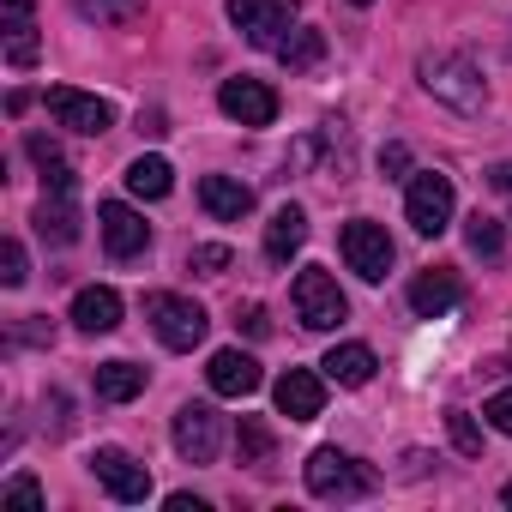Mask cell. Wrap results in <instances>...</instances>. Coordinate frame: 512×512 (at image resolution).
I'll list each match as a JSON object with an SVG mask.
<instances>
[{"instance_id": "cell-1", "label": "cell", "mask_w": 512, "mask_h": 512, "mask_svg": "<svg viewBox=\"0 0 512 512\" xmlns=\"http://www.w3.org/2000/svg\"><path fill=\"white\" fill-rule=\"evenodd\" d=\"M416 73H422V91H428V97H440L446 109H458V115H482L488 85H482L476 61H464V55H422V61H416Z\"/></svg>"}, {"instance_id": "cell-2", "label": "cell", "mask_w": 512, "mask_h": 512, "mask_svg": "<svg viewBox=\"0 0 512 512\" xmlns=\"http://www.w3.org/2000/svg\"><path fill=\"white\" fill-rule=\"evenodd\" d=\"M308 494L314 500H362V494H374V470L338 446H320L308 458Z\"/></svg>"}, {"instance_id": "cell-3", "label": "cell", "mask_w": 512, "mask_h": 512, "mask_svg": "<svg viewBox=\"0 0 512 512\" xmlns=\"http://www.w3.org/2000/svg\"><path fill=\"white\" fill-rule=\"evenodd\" d=\"M452 211H458L452 175H440V169H422V175H410L404 217H410V229H416V235H440V229L452 223Z\"/></svg>"}, {"instance_id": "cell-4", "label": "cell", "mask_w": 512, "mask_h": 512, "mask_svg": "<svg viewBox=\"0 0 512 512\" xmlns=\"http://www.w3.org/2000/svg\"><path fill=\"white\" fill-rule=\"evenodd\" d=\"M73 193H79V181H73V169L67 163H49L43 169V205H37V235L43 241H79V211H73Z\"/></svg>"}, {"instance_id": "cell-5", "label": "cell", "mask_w": 512, "mask_h": 512, "mask_svg": "<svg viewBox=\"0 0 512 512\" xmlns=\"http://www.w3.org/2000/svg\"><path fill=\"white\" fill-rule=\"evenodd\" d=\"M296 314H302L308 332H332V326H344L350 302H344V290H338V278H332L326 266H302V272H296Z\"/></svg>"}, {"instance_id": "cell-6", "label": "cell", "mask_w": 512, "mask_h": 512, "mask_svg": "<svg viewBox=\"0 0 512 512\" xmlns=\"http://www.w3.org/2000/svg\"><path fill=\"white\" fill-rule=\"evenodd\" d=\"M145 320H151V332H157L169 350H193V344H205V326H211L199 302H187V296H169V290L145 296Z\"/></svg>"}, {"instance_id": "cell-7", "label": "cell", "mask_w": 512, "mask_h": 512, "mask_svg": "<svg viewBox=\"0 0 512 512\" xmlns=\"http://www.w3.org/2000/svg\"><path fill=\"white\" fill-rule=\"evenodd\" d=\"M338 247H344V260H350V272L362 284H380L392 272V235L380 223H368V217H350L344 235H338Z\"/></svg>"}, {"instance_id": "cell-8", "label": "cell", "mask_w": 512, "mask_h": 512, "mask_svg": "<svg viewBox=\"0 0 512 512\" xmlns=\"http://www.w3.org/2000/svg\"><path fill=\"white\" fill-rule=\"evenodd\" d=\"M296 13H302L296 0H229V25L247 31V43H260V49H278Z\"/></svg>"}, {"instance_id": "cell-9", "label": "cell", "mask_w": 512, "mask_h": 512, "mask_svg": "<svg viewBox=\"0 0 512 512\" xmlns=\"http://www.w3.org/2000/svg\"><path fill=\"white\" fill-rule=\"evenodd\" d=\"M91 470H97V482L109 488V500H121V506H145V500H151V470H145L133 452L97 446V452H91Z\"/></svg>"}, {"instance_id": "cell-10", "label": "cell", "mask_w": 512, "mask_h": 512, "mask_svg": "<svg viewBox=\"0 0 512 512\" xmlns=\"http://www.w3.org/2000/svg\"><path fill=\"white\" fill-rule=\"evenodd\" d=\"M169 434H175V452H181L187 464H211L217 446H223V416H217L211 404H181Z\"/></svg>"}, {"instance_id": "cell-11", "label": "cell", "mask_w": 512, "mask_h": 512, "mask_svg": "<svg viewBox=\"0 0 512 512\" xmlns=\"http://www.w3.org/2000/svg\"><path fill=\"white\" fill-rule=\"evenodd\" d=\"M217 109H223L229 121H241V127H272V121H278V91H272L266 79H223Z\"/></svg>"}, {"instance_id": "cell-12", "label": "cell", "mask_w": 512, "mask_h": 512, "mask_svg": "<svg viewBox=\"0 0 512 512\" xmlns=\"http://www.w3.org/2000/svg\"><path fill=\"white\" fill-rule=\"evenodd\" d=\"M97 229H103V247L115 253V260H133V253L151 247V223L133 205H121V199H103L97 205Z\"/></svg>"}, {"instance_id": "cell-13", "label": "cell", "mask_w": 512, "mask_h": 512, "mask_svg": "<svg viewBox=\"0 0 512 512\" xmlns=\"http://www.w3.org/2000/svg\"><path fill=\"white\" fill-rule=\"evenodd\" d=\"M272 398H278V416H290V422H314V416L326 410V380H320L314 368H284L278 386H272Z\"/></svg>"}, {"instance_id": "cell-14", "label": "cell", "mask_w": 512, "mask_h": 512, "mask_svg": "<svg viewBox=\"0 0 512 512\" xmlns=\"http://www.w3.org/2000/svg\"><path fill=\"white\" fill-rule=\"evenodd\" d=\"M49 115H55L67 133H109V121H115V109H109L103 97H85V91H73V85H55V91H49Z\"/></svg>"}, {"instance_id": "cell-15", "label": "cell", "mask_w": 512, "mask_h": 512, "mask_svg": "<svg viewBox=\"0 0 512 512\" xmlns=\"http://www.w3.org/2000/svg\"><path fill=\"white\" fill-rule=\"evenodd\" d=\"M458 296H464V284H458V272H452V266H428V272H416V284H410V308H416L422 320L452 314V308H458Z\"/></svg>"}, {"instance_id": "cell-16", "label": "cell", "mask_w": 512, "mask_h": 512, "mask_svg": "<svg viewBox=\"0 0 512 512\" xmlns=\"http://www.w3.org/2000/svg\"><path fill=\"white\" fill-rule=\"evenodd\" d=\"M205 380H211L217 398H247V392H260V362H253L247 350H217Z\"/></svg>"}, {"instance_id": "cell-17", "label": "cell", "mask_w": 512, "mask_h": 512, "mask_svg": "<svg viewBox=\"0 0 512 512\" xmlns=\"http://www.w3.org/2000/svg\"><path fill=\"white\" fill-rule=\"evenodd\" d=\"M0 37H7L13 67H37V7L31 0H7L0 7Z\"/></svg>"}, {"instance_id": "cell-18", "label": "cell", "mask_w": 512, "mask_h": 512, "mask_svg": "<svg viewBox=\"0 0 512 512\" xmlns=\"http://www.w3.org/2000/svg\"><path fill=\"white\" fill-rule=\"evenodd\" d=\"M199 205L217 217V223H241L253 211V187H241L235 175H205L199 181Z\"/></svg>"}, {"instance_id": "cell-19", "label": "cell", "mask_w": 512, "mask_h": 512, "mask_svg": "<svg viewBox=\"0 0 512 512\" xmlns=\"http://www.w3.org/2000/svg\"><path fill=\"white\" fill-rule=\"evenodd\" d=\"M73 326H79V332H115V326H121V296H115L109 284L79 290V296H73Z\"/></svg>"}, {"instance_id": "cell-20", "label": "cell", "mask_w": 512, "mask_h": 512, "mask_svg": "<svg viewBox=\"0 0 512 512\" xmlns=\"http://www.w3.org/2000/svg\"><path fill=\"white\" fill-rule=\"evenodd\" d=\"M302 241H308V211H302V205H284V211L266 223V260H272V266H284Z\"/></svg>"}, {"instance_id": "cell-21", "label": "cell", "mask_w": 512, "mask_h": 512, "mask_svg": "<svg viewBox=\"0 0 512 512\" xmlns=\"http://www.w3.org/2000/svg\"><path fill=\"white\" fill-rule=\"evenodd\" d=\"M320 368H326V380H338V386H368L380 362H374V350H368V344H338Z\"/></svg>"}, {"instance_id": "cell-22", "label": "cell", "mask_w": 512, "mask_h": 512, "mask_svg": "<svg viewBox=\"0 0 512 512\" xmlns=\"http://www.w3.org/2000/svg\"><path fill=\"white\" fill-rule=\"evenodd\" d=\"M139 392H145V368H139V362H97V398L127 404V398H139Z\"/></svg>"}, {"instance_id": "cell-23", "label": "cell", "mask_w": 512, "mask_h": 512, "mask_svg": "<svg viewBox=\"0 0 512 512\" xmlns=\"http://www.w3.org/2000/svg\"><path fill=\"white\" fill-rule=\"evenodd\" d=\"M169 187H175V169H169L163 157H133V163H127V193H139V199H169Z\"/></svg>"}, {"instance_id": "cell-24", "label": "cell", "mask_w": 512, "mask_h": 512, "mask_svg": "<svg viewBox=\"0 0 512 512\" xmlns=\"http://www.w3.org/2000/svg\"><path fill=\"white\" fill-rule=\"evenodd\" d=\"M235 452H241V464H253V470H272L278 440H272V428H266L260 416H241V428H235Z\"/></svg>"}, {"instance_id": "cell-25", "label": "cell", "mask_w": 512, "mask_h": 512, "mask_svg": "<svg viewBox=\"0 0 512 512\" xmlns=\"http://www.w3.org/2000/svg\"><path fill=\"white\" fill-rule=\"evenodd\" d=\"M320 55H326V37H320V31H296V37H284V43H278V61H284L290 73L320 67Z\"/></svg>"}, {"instance_id": "cell-26", "label": "cell", "mask_w": 512, "mask_h": 512, "mask_svg": "<svg viewBox=\"0 0 512 512\" xmlns=\"http://www.w3.org/2000/svg\"><path fill=\"white\" fill-rule=\"evenodd\" d=\"M464 241H470V253L494 260V253H500V241H506V229H500V217H488V211H470V217H464Z\"/></svg>"}, {"instance_id": "cell-27", "label": "cell", "mask_w": 512, "mask_h": 512, "mask_svg": "<svg viewBox=\"0 0 512 512\" xmlns=\"http://www.w3.org/2000/svg\"><path fill=\"white\" fill-rule=\"evenodd\" d=\"M79 19H97V25H133L145 13V0H73Z\"/></svg>"}, {"instance_id": "cell-28", "label": "cell", "mask_w": 512, "mask_h": 512, "mask_svg": "<svg viewBox=\"0 0 512 512\" xmlns=\"http://www.w3.org/2000/svg\"><path fill=\"white\" fill-rule=\"evenodd\" d=\"M446 434H452V446H458L464 458H482V434H476L470 410H446Z\"/></svg>"}, {"instance_id": "cell-29", "label": "cell", "mask_w": 512, "mask_h": 512, "mask_svg": "<svg viewBox=\"0 0 512 512\" xmlns=\"http://www.w3.org/2000/svg\"><path fill=\"white\" fill-rule=\"evenodd\" d=\"M229 260H235V253H229L223 241H205V247H193V272H205V278H223V272H229Z\"/></svg>"}, {"instance_id": "cell-30", "label": "cell", "mask_w": 512, "mask_h": 512, "mask_svg": "<svg viewBox=\"0 0 512 512\" xmlns=\"http://www.w3.org/2000/svg\"><path fill=\"white\" fill-rule=\"evenodd\" d=\"M31 278V266H25V247L19 241H7V247H0V284H7V290H19Z\"/></svg>"}, {"instance_id": "cell-31", "label": "cell", "mask_w": 512, "mask_h": 512, "mask_svg": "<svg viewBox=\"0 0 512 512\" xmlns=\"http://www.w3.org/2000/svg\"><path fill=\"white\" fill-rule=\"evenodd\" d=\"M482 416H488V422H494V428L512 440V386H506V392H494V398L482 404Z\"/></svg>"}, {"instance_id": "cell-32", "label": "cell", "mask_w": 512, "mask_h": 512, "mask_svg": "<svg viewBox=\"0 0 512 512\" xmlns=\"http://www.w3.org/2000/svg\"><path fill=\"white\" fill-rule=\"evenodd\" d=\"M0 500H13V506H43V488L31 476H13L7 488H0Z\"/></svg>"}, {"instance_id": "cell-33", "label": "cell", "mask_w": 512, "mask_h": 512, "mask_svg": "<svg viewBox=\"0 0 512 512\" xmlns=\"http://www.w3.org/2000/svg\"><path fill=\"white\" fill-rule=\"evenodd\" d=\"M235 326H241L247 338H266V332H272V320H266V308H241V314H235Z\"/></svg>"}, {"instance_id": "cell-34", "label": "cell", "mask_w": 512, "mask_h": 512, "mask_svg": "<svg viewBox=\"0 0 512 512\" xmlns=\"http://www.w3.org/2000/svg\"><path fill=\"white\" fill-rule=\"evenodd\" d=\"M25 151H31V157H37L43 169H49V163H61V151H55V139H43V133H31V139H25Z\"/></svg>"}, {"instance_id": "cell-35", "label": "cell", "mask_w": 512, "mask_h": 512, "mask_svg": "<svg viewBox=\"0 0 512 512\" xmlns=\"http://www.w3.org/2000/svg\"><path fill=\"white\" fill-rule=\"evenodd\" d=\"M404 163H410V151H404V145H386V151H380V169H386V175H398Z\"/></svg>"}, {"instance_id": "cell-36", "label": "cell", "mask_w": 512, "mask_h": 512, "mask_svg": "<svg viewBox=\"0 0 512 512\" xmlns=\"http://www.w3.org/2000/svg\"><path fill=\"white\" fill-rule=\"evenodd\" d=\"M488 187H494V193H512V163H494V169H488Z\"/></svg>"}, {"instance_id": "cell-37", "label": "cell", "mask_w": 512, "mask_h": 512, "mask_svg": "<svg viewBox=\"0 0 512 512\" xmlns=\"http://www.w3.org/2000/svg\"><path fill=\"white\" fill-rule=\"evenodd\" d=\"M169 512H205V500H193V494H169Z\"/></svg>"}, {"instance_id": "cell-38", "label": "cell", "mask_w": 512, "mask_h": 512, "mask_svg": "<svg viewBox=\"0 0 512 512\" xmlns=\"http://www.w3.org/2000/svg\"><path fill=\"white\" fill-rule=\"evenodd\" d=\"M350 7H368V0H350Z\"/></svg>"}]
</instances>
